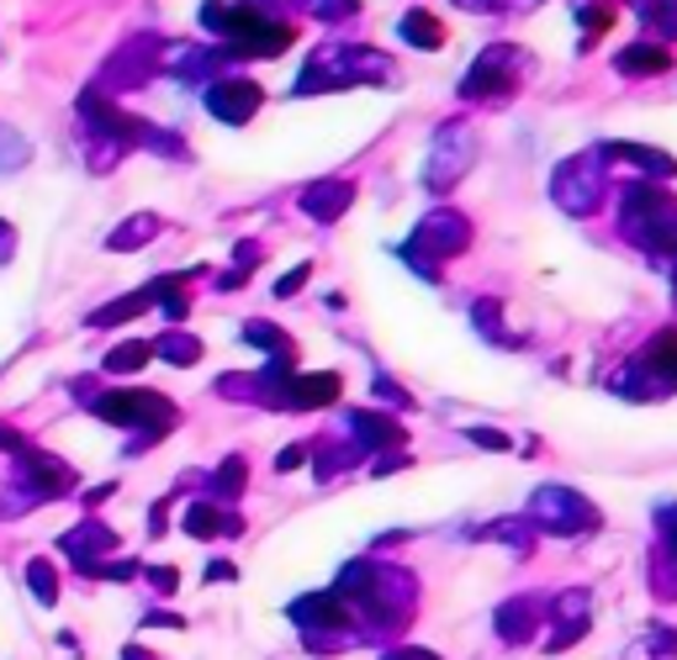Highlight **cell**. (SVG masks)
<instances>
[{"mask_svg": "<svg viewBox=\"0 0 677 660\" xmlns=\"http://www.w3.org/2000/svg\"><path fill=\"white\" fill-rule=\"evenodd\" d=\"M106 423L122 428H144V433H159V428L175 423V407H169L159 391H106V397L91 401Z\"/></svg>", "mask_w": 677, "mask_h": 660, "instance_id": "1", "label": "cell"}, {"mask_svg": "<svg viewBox=\"0 0 677 660\" xmlns=\"http://www.w3.org/2000/svg\"><path fill=\"white\" fill-rule=\"evenodd\" d=\"M625 222H629V233L646 238V243H673V238H677V212H673V201H667V196H656L652 186L629 196Z\"/></svg>", "mask_w": 677, "mask_h": 660, "instance_id": "2", "label": "cell"}, {"mask_svg": "<svg viewBox=\"0 0 677 660\" xmlns=\"http://www.w3.org/2000/svg\"><path fill=\"white\" fill-rule=\"evenodd\" d=\"M260 101H265V91H260L254 80H212V85H207V112L218 122H228V127H239V122L254 117Z\"/></svg>", "mask_w": 677, "mask_h": 660, "instance_id": "3", "label": "cell"}, {"mask_svg": "<svg viewBox=\"0 0 677 660\" xmlns=\"http://www.w3.org/2000/svg\"><path fill=\"white\" fill-rule=\"evenodd\" d=\"M519 53L513 48H487L482 59H477V70L460 80V95H503L508 91V64H513Z\"/></svg>", "mask_w": 677, "mask_h": 660, "instance_id": "4", "label": "cell"}, {"mask_svg": "<svg viewBox=\"0 0 677 660\" xmlns=\"http://www.w3.org/2000/svg\"><path fill=\"white\" fill-rule=\"evenodd\" d=\"M80 117L91 122L96 133H106V138H117L122 148H127V138H138V133H144L138 122H127V117H122L117 106H106V95H96V91H85V95H80Z\"/></svg>", "mask_w": 677, "mask_h": 660, "instance_id": "5", "label": "cell"}, {"mask_svg": "<svg viewBox=\"0 0 677 660\" xmlns=\"http://www.w3.org/2000/svg\"><path fill=\"white\" fill-rule=\"evenodd\" d=\"M350 201H355V186H350V180H317L313 190H302V212L317 217V222H334Z\"/></svg>", "mask_w": 677, "mask_h": 660, "instance_id": "6", "label": "cell"}, {"mask_svg": "<svg viewBox=\"0 0 677 660\" xmlns=\"http://www.w3.org/2000/svg\"><path fill=\"white\" fill-rule=\"evenodd\" d=\"M287 43H291V27L270 17L265 27H254V32H249V38H239L228 53H233V59H275V53H287Z\"/></svg>", "mask_w": 677, "mask_h": 660, "instance_id": "7", "label": "cell"}, {"mask_svg": "<svg viewBox=\"0 0 677 660\" xmlns=\"http://www.w3.org/2000/svg\"><path fill=\"white\" fill-rule=\"evenodd\" d=\"M338 397V376L334 370H317V376H296L287 386V401L291 407H323V401Z\"/></svg>", "mask_w": 677, "mask_h": 660, "instance_id": "8", "label": "cell"}, {"mask_svg": "<svg viewBox=\"0 0 677 660\" xmlns=\"http://www.w3.org/2000/svg\"><path fill=\"white\" fill-rule=\"evenodd\" d=\"M614 64H619V74H667L673 70V53L662 43H629Z\"/></svg>", "mask_w": 677, "mask_h": 660, "instance_id": "9", "label": "cell"}, {"mask_svg": "<svg viewBox=\"0 0 677 660\" xmlns=\"http://www.w3.org/2000/svg\"><path fill=\"white\" fill-rule=\"evenodd\" d=\"M397 32H403V43H413V48H439L445 43V27H439L429 11H408Z\"/></svg>", "mask_w": 677, "mask_h": 660, "instance_id": "10", "label": "cell"}, {"mask_svg": "<svg viewBox=\"0 0 677 660\" xmlns=\"http://www.w3.org/2000/svg\"><path fill=\"white\" fill-rule=\"evenodd\" d=\"M608 154H625V159H635L640 169H656V175H673V159L667 154H652V148H629V143H608Z\"/></svg>", "mask_w": 677, "mask_h": 660, "instance_id": "11", "label": "cell"}, {"mask_svg": "<svg viewBox=\"0 0 677 660\" xmlns=\"http://www.w3.org/2000/svg\"><path fill=\"white\" fill-rule=\"evenodd\" d=\"M355 433H365V444H397L403 439V428L397 423H387V418H355Z\"/></svg>", "mask_w": 677, "mask_h": 660, "instance_id": "12", "label": "cell"}, {"mask_svg": "<svg viewBox=\"0 0 677 660\" xmlns=\"http://www.w3.org/2000/svg\"><path fill=\"white\" fill-rule=\"evenodd\" d=\"M148 354H154L148 344H117V349L106 354V370H138Z\"/></svg>", "mask_w": 677, "mask_h": 660, "instance_id": "13", "label": "cell"}, {"mask_svg": "<svg viewBox=\"0 0 677 660\" xmlns=\"http://www.w3.org/2000/svg\"><path fill=\"white\" fill-rule=\"evenodd\" d=\"M652 359L662 365V370H673V376H677V333H662V338H656V344H652Z\"/></svg>", "mask_w": 677, "mask_h": 660, "instance_id": "14", "label": "cell"}, {"mask_svg": "<svg viewBox=\"0 0 677 660\" xmlns=\"http://www.w3.org/2000/svg\"><path fill=\"white\" fill-rule=\"evenodd\" d=\"M243 486V460H222V471H218V492H239Z\"/></svg>", "mask_w": 677, "mask_h": 660, "instance_id": "15", "label": "cell"}, {"mask_svg": "<svg viewBox=\"0 0 677 660\" xmlns=\"http://www.w3.org/2000/svg\"><path fill=\"white\" fill-rule=\"evenodd\" d=\"M159 349H165V359H175V365H191V359H196V344H191V338H165Z\"/></svg>", "mask_w": 677, "mask_h": 660, "instance_id": "16", "label": "cell"}, {"mask_svg": "<svg viewBox=\"0 0 677 660\" xmlns=\"http://www.w3.org/2000/svg\"><path fill=\"white\" fill-rule=\"evenodd\" d=\"M302 285H308V264H296L291 275H281V281H275V296H291V291H302Z\"/></svg>", "mask_w": 677, "mask_h": 660, "instance_id": "17", "label": "cell"}, {"mask_svg": "<svg viewBox=\"0 0 677 660\" xmlns=\"http://www.w3.org/2000/svg\"><path fill=\"white\" fill-rule=\"evenodd\" d=\"M296 465H308V449L296 444V449H281L275 454V471H296Z\"/></svg>", "mask_w": 677, "mask_h": 660, "instance_id": "18", "label": "cell"}, {"mask_svg": "<svg viewBox=\"0 0 677 660\" xmlns=\"http://www.w3.org/2000/svg\"><path fill=\"white\" fill-rule=\"evenodd\" d=\"M471 439H477L482 449H508V439L503 433H492V428H471Z\"/></svg>", "mask_w": 677, "mask_h": 660, "instance_id": "19", "label": "cell"}, {"mask_svg": "<svg viewBox=\"0 0 677 660\" xmlns=\"http://www.w3.org/2000/svg\"><path fill=\"white\" fill-rule=\"evenodd\" d=\"M582 27H587V32L608 27V11H604V6H587V11H582Z\"/></svg>", "mask_w": 677, "mask_h": 660, "instance_id": "20", "label": "cell"}]
</instances>
